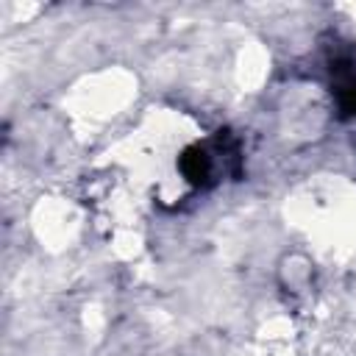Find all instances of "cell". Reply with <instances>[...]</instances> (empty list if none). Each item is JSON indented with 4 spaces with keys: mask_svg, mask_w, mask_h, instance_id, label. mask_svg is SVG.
<instances>
[{
    "mask_svg": "<svg viewBox=\"0 0 356 356\" xmlns=\"http://www.w3.org/2000/svg\"><path fill=\"white\" fill-rule=\"evenodd\" d=\"M181 170L184 175L192 181V184H209L211 178V170H214V161H211V153L200 145L189 147L184 156H181Z\"/></svg>",
    "mask_w": 356,
    "mask_h": 356,
    "instance_id": "obj_1",
    "label": "cell"
}]
</instances>
